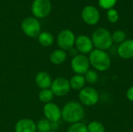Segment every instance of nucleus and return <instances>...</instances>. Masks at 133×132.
Listing matches in <instances>:
<instances>
[{
    "label": "nucleus",
    "instance_id": "nucleus-1",
    "mask_svg": "<svg viewBox=\"0 0 133 132\" xmlns=\"http://www.w3.org/2000/svg\"><path fill=\"white\" fill-rule=\"evenodd\" d=\"M84 116L85 110L83 105L76 101L66 103L62 109V119L71 124L81 122Z\"/></svg>",
    "mask_w": 133,
    "mask_h": 132
},
{
    "label": "nucleus",
    "instance_id": "nucleus-2",
    "mask_svg": "<svg viewBox=\"0 0 133 132\" xmlns=\"http://www.w3.org/2000/svg\"><path fill=\"white\" fill-rule=\"evenodd\" d=\"M90 65L98 72H106L111 65V59L109 54L99 49H94L88 56Z\"/></svg>",
    "mask_w": 133,
    "mask_h": 132
},
{
    "label": "nucleus",
    "instance_id": "nucleus-3",
    "mask_svg": "<svg viewBox=\"0 0 133 132\" xmlns=\"http://www.w3.org/2000/svg\"><path fill=\"white\" fill-rule=\"evenodd\" d=\"M91 40L96 49L107 51L110 49L113 44L111 33L105 28L100 27L95 30L92 34Z\"/></svg>",
    "mask_w": 133,
    "mask_h": 132
},
{
    "label": "nucleus",
    "instance_id": "nucleus-4",
    "mask_svg": "<svg viewBox=\"0 0 133 132\" xmlns=\"http://www.w3.org/2000/svg\"><path fill=\"white\" fill-rule=\"evenodd\" d=\"M21 29L23 32L29 37H37L41 33V26L39 20L33 16H28L22 21Z\"/></svg>",
    "mask_w": 133,
    "mask_h": 132
},
{
    "label": "nucleus",
    "instance_id": "nucleus-5",
    "mask_svg": "<svg viewBox=\"0 0 133 132\" xmlns=\"http://www.w3.org/2000/svg\"><path fill=\"white\" fill-rule=\"evenodd\" d=\"M79 100L82 104L87 107L96 105L99 101V93L93 87L85 86L79 91Z\"/></svg>",
    "mask_w": 133,
    "mask_h": 132
},
{
    "label": "nucleus",
    "instance_id": "nucleus-6",
    "mask_svg": "<svg viewBox=\"0 0 133 132\" xmlns=\"http://www.w3.org/2000/svg\"><path fill=\"white\" fill-rule=\"evenodd\" d=\"M51 11L50 0H34L31 5V12L37 19L47 17Z\"/></svg>",
    "mask_w": 133,
    "mask_h": 132
},
{
    "label": "nucleus",
    "instance_id": "nucleus-7",
    "mask_svg": "<svg viewBox=\"0 0 133 132\" xmlns=\"http://www.w3.org/2000/svg\"><path fill=\"white\" fill-rule=\"evenodd\" d=\"M76 36L74 33L68 29L62 30L57 37V44L63 51H69L74 47Z\"/></svg>",
    "mask_w": 133,
    "mask_h": 132
},
{
    "label": "nucleus",
    "instance_id": "nucleus-8",
    "mask_svg": "<svg viewBox=\"0 0 133 132\" xmlns=\"http://www.w3.org/2000/svg\"><path fill=\"white\" fill-rule=\"evenodd\" d=\"M50 89L55 96L62 97L66 96L71 90L69 80L64 77H58L52 80Z\"/></svg>",
    "mask_w": 133,
    "mask_h": 132
},
{
    "label": "nucleus",
    "instance_id": "nucleus-9",
    "mask_svg": "<svg viewBox=\"0 0 133 132\" xmlns=\"http://www.w3.org/2000/svg\"><path fill=\"white\" fill-rule=\"evenodd\" d=\"M90 67L89 58L85 54H78L71 60V68L77 75H84Z\"/></svg>",
    "mask_w": 133,
    "mask_h": 132
},
{
    "label": "nucleus",
    "instance_id": "nucleus-10",
    "mask_svg": "<svg viewBox=\"0 0 133 132\" xmlns=\"http://www.w3.org/2000/svg\"><path fill=\"white\" fill-rule=\"evenodd\" d=\"M44 118L50 122H58L62 119V109L53 102L44 104L43 107Z\"/></svg>",
    "mask_w": 133,
    "mask_h": 132
},
{
    "label": "nucleus",
    "instance_id": "nucleus-11",
    "mask_svg": "<svg viewBox=\"0 0 133 132\" xmlns=\"http://www.w3.org/2000/svg\"><path fill=\"white\" fill-rule=\"evenodd\" d=\"M75 48L79 54H90L94 50V44L91 38L87 35H79L76 37Z\"/></svg>",
    "mask_w": 133,
    "mask_h": 132
},
{
    "label": "nucleus",
    "instance_id": "nucleus-12",
    "mask_svg": "<svg viewBox=\"0 0 133 132\" xmlns=\"http://www.w3.org/2000/svg\"><path fill=\"white\" fill-rule=\"evenodd\" d=\"M81 17L87 24L94 26L100 20V12L96 7L93 5H87L82 10Z\"/></svg>",
    "mask_w": 133,
    "mask_h": 132
},
{
    "label": "nucleus",
    "instance_id": "nucleus-13",
    "mask_svg": "<svg viewBox=\"0 0 133 132\" xmlns=\"http://www.w3.org/2000/svg\"><path fill=\"white\" fill-rule=\"evenodd\" d=\"M118 55L123 59L133 58V40L126 39L120 44L117 49Z\"/></svg>",
    "mask_w": 133,
    "mask_h": 132
},
{
    "label": "nucleus",
    "instance_id": "nucleus-14",
    "mask_svg": "<svg viewBox=\"0 0 133 132\" xmlns=\"http://www.w3.org/2000/svg\"><path fill=\"white\" fill-rule=\"evenodd\" d=\"M15 132H37V124L30 118H22L16 123Z\"/></svg>",
    "mask_w": 133,
    "mask_h": 132
},
{
    "label": "nucleus",
    "instance_id": "nucleus-15",
    "mask_svg": "<svg viewBox=\"0 0 133 132\" xmlns=\"http://www.w3.org/2000/svg\"><path fill=\"white\" fill-rule=\"evenodd\" d=\"M51 77L46 72H40L35 76V83L41 89H49L51 87Z\"/></svg>",
    "mask_w": 133,
    "mask_h": 132
},
{
    "label": "nucleus",
    "instance_id": "nucleus-16",
    "mask_svg": "<svg viewBox=\"0 0 133 132\" xmlns=\"http://www.w3.org/2000/svg\"><path fill=\"white\" fill-rule=\"evenodd\" d=\"M50 61L55 65H60L63 64L67 59V53L62 49L54 50L49 56Z\"/></svg>",
    "mask_w": 133,
    "mask_h": 132
},
{
    "label": "nucleus",
    "instance_id": "nucleus-17",
    "mask_svg": "<svg viewBox=\"0 0 133 132\" xmlns=\"http://www.w3.org/2000/svg\"><path fill=\"white\" fill-rule=\"evenodd\" d=\"M86 79L84 78V75H74L70 79H69V84L71 89L79 91L82 89H83L86 86Z\"/></svg>",
    "mask_w": 133,
    "mask_h": 132
},
{
    "label": "nucleus",
    "instance_id": "nucleus-18",
    "mask_svg": "<svg viewBox=\"0 0 133 132\" xmlns=\"http://www.w3.org/2000/svg\"><path fill=\"white\" fill-rule=\"evenodd\" d=\"M37 40H38L39 44L41 46L45 47H51L55 42L54 36L50 32H48V31L41 32L37 37Z\"/></svg>",
    "mask_w": 133,
    "mask_h": 132
},
{
    "label": "nucleus",
    "instance_id": "nucleus-19",
    "mask_svg": "<svg viewBox=\"0 0 133 132\" xmlns=\"http://www.w3.org/2000/svg\"><path fill=\"white\" fill-rule=\"evenodd\" d=\"M54 96H55L50 88L45 89H41V91L38 93L39 100L44 104L51 103L52 101Z\"/></svg>",
    "mask_w": 133,
    "mask_h": 132
},
{
    "label": "nucleus",
    "instance_id": "nucleus-20",
    "mask_svg": "<svg viewBox=\"0 0 133 132\" xmlns=\"http://www.w3.org/2000/svg\"><path fill=\"white\" fill-rule=\"evenodd\" d=\"M51 122L46 118L40 119L37 123V132L51 131Z\"/></svg>",
    "mask_w": 133,
    "mask_h": 132
},
{
    "label": "nucleus",
    "instance_id": "nucleus-21",
    "mask_svg": "<svg viewBox=\"0 0 133 132\" xmlns=\"http://www.w3.org/2000/svg\"><path fill=\"white\" fill-rule=\"evenodd\" d=\"M87 126L88 132H105V128L104 124L100 121H91Z\"/></svg>",
    "mask_w": 133,
    "mask_h": 132
},
{
    "label": "nucleus",
    "instance_id": "nucleus-22",
    "mask_svg": "<svg viewBox=\"0 0 133 132\" xmlns=\"http://www.w3.org/2000/svg\"><path fill=\"white\" fill-rule=\"evenodd\" d=\"M84 78L86 79V82L90 84H95L98 81V74L97 71L93 69H89L84 75Z\"/></svg>",
    "mask_w": 133,
    "mask_h": 132
},
{
    "label": "nucleus",
    "instance_id": "nucleus-23",
    "mask_svg": "<svg viewBox=\"0 0 133 132\" xmlns=\"http://www.w3.org/2000/svg\"><path fill=\"white\" fill-rule=\"evenodd\" d=\"M67 132H88L87 126L82 122H77L70 124Z\"/></svg>",
    "mask_w": 133,
    "mask_h": 132
},
{
    "label": "nucleus",
    "instance_id": "nucleus-24",
    "mask_svg": "<svg viewBox=\"0 0 133 132\" xmlns=\"http://www.w3.org/2000/svg\"><path fill=\"white\" fill-rule=\"evenodd\" d=\"M111 37H112L113 43L115 42L116 44H120L126 40V33L123 30H115L111 34Z\"/></svg>",
    "mask_w": 133,
    "mask_h": 132
},
{
    "label": "nucleus",
    "instance_id": "nucleus-25",
    "mask_svg": "<svg viewBox=\"0 0 133 132\" xmlns=\"http://www.w3.org/2000/svg\"><path fill=\"white\" fill-rule=\"evenodd\" d=\"M117 0H99L98 4L101 8L104 9H111L115 5Z\"/></svg>",
    "mask_w": 133,
    "mask_h": 132
},
{
    "label": "nucleus",
    "instance_id": "nucleus-26",
    "mask_svg": "<svg viewBox=\"0 0 133 132\" xmlns=\"http://www.w3.org/2000/svg\"><path fill=\"white\" fill-rule=\"evenodd\" d=\"M107 17H108V19L111 23H115L118 22L119 19V15L117 10H115V9H108L107 12Z\"/></svg>",
    "mask_w": 133,
    "mask_h": 132
},
{
    "label": "nucleus",
    "instance_id": "nucleus-27",
    "mask_svg": "<svg viewBox=\"0 0 133 132\" xmlns=\"http://www.w3.org/2000/svg\"><path fill=\"white\" fill-rule=\"evenodd\" d=\"M126 97L130 102L133 103V86L129 87L126 91Z\"/></svg>",
    "mask_w": 133,
    "mask_h": 132
},
{
    "label": "nucleus",
    "instance_id": "nucleus-28",
    "mask_svg": "<svg viewBox=\"0 0 133 132\" xmlns=\"http://www.w3.org/2000/svg\"><path fill=\"white\" fill-rule=\"evenodd\" d=\"M59 125H58V122H51V130L53 131H57V130L58 129Z\"/></svg>",
    "mask_w": 133,
    "mask_h": 132
},
{
    "label": "nucleus",
    "instance_id": "nucleus-29",
    "mask_svg": "<svg viewBox=\"0 0 133 132\" xmlns=\"http://www.w3.org/2000/svg\"><path fill=\"white\" fill-rule=\"evenodd\" d=\"M69 51V54L72 55V58H73V57H75L76 55H77V54H78V53H79V52L77 51V50H76V48H74V47L71 48Z\"/></svg>",
    "mask_w": 133,
    "mask_h": 132
},
{
    "label": "nucleus",
    "instance_id": "nucleus-30",
    "mask_svg": "<svg viewBox=\"0 0 133 132\" xmlns=\"http://www.w3.org/2000/svg\"><path fill=\"white\" fill-rule=\"evenodd\" d=\"M49 132H57V131H49Z\"/></svg>",
    "mask_w": 133,
    "mask_h": 132
},
{
    "label": "nucleus",
    "instance_id": "nucleus-31",
    "mask_svg": "<svg viewBox=\"0 0 133 132\" xmlns=\"http://www.w3.org/2000/svg\"><path fill=\"white\" fill-rule=\"evenodd\" d=\"M125 132H130V131H125Z\"/></svg>",
    "mask_w": 133,
    "mask_h": 132
}]
</instances>
